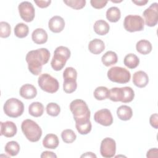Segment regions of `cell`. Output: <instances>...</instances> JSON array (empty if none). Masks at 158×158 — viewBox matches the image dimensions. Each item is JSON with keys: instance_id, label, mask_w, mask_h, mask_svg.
Wrapping results in <instances>:
<instances>
[{"instance_id": "obj_40", "label": "cell", "mask_w": 158, "mask_h": 158, "mask_svg": "<svg viewBox=\"0 0 158 158\" xmlns=\"http://www.w3.org/2000/svg\"><path fill=\"white\" fill-rule=\"evenodd\" d=\"M149 122L151 125L155 129L158 128V115L157 114H154L151 115L149 118Z\"/></svg>"}, {"instance_id": "obj_18", "label": "cell", "mask_w": 158, "mask_h": 158, "mask_svg": "<svg viewBox=\"0 0 158 158\" xmlns=\"http://www.w3.org/2000/svg\"><path fill=\"white\" fill-rule=\"evenodd\" d=\"M59 144V138L55 134H48L43 140V145L45 148L47 149H56L58 147Z\"/></svg>"}, {"instance_id": "obj_24", "label": "cell", "mask_w": 158, "mask_h": 158, "mask_svg": "<svg viewBox=\"0 0 158 158\" xmlns=\"http://www.w3.org/2000/svg\"><path fill=\"white\" fill-rule=\"evenodd\" d=\"M28 112L33 117H39L44 112V106L40 102H33L28 107Z\"/></svg>"}, {"instance_id": "obj_21", "label": "cell", "mask_w": 158, "mask_h": 158, "mask_svg": "<svg viewBox=\"0 0 158 158\" xmlns=\"http://www.w3.org/2000/svg\"><path fill=\"white\" fill-rule=\"evenodd\" d=\"M117 115L120 120L127 121L129 120L131 118L133 115V111L130 106L122 105L118 107L117 110Z\"/></svg>"}, {"instance_id": "obj_9", "label": "cell", "mask_w": 158, "mask_h": 158, "mask_svg": "<svg viewBox=\"0 0 158 158\" xmlns=\"http://www.w3.org/2000/svg\"><path fill=\"white\" fill-rule=\"evenodd\" d=\"M145 23L148 27H154L158 22V4L154 2L143 12Z\"/></svg>"}, {"instance_id": "obj_39", "label": "cell", "mask_w": 158, "mask_h": 158, "mask_svg": "<svg viewBox=\"0 0 158 158\" xmlns=\"http://www.w3.org/2000/svg\"><path fill=\"white\" fill-rule=\"evenodd\" d=\"M107 1L103 0H91L90 1V4L91 6L95 9H99L104 7L107 4Z\"/></svg>"}, {"instance_id": "obj_15", "label": "cell", "mask_w": 158, "mask_h": 158, "mask_svg": "<svg viewBox=\"0 0 158 158\" xmlns=\"http://www.w3.org/2000/svg\"><path fill=\"white\" fill-rule=\"evenodd\" d=\"M149 82V77L147 73L142 70L134 73L133 75V84L139 88L145 87Z\"/></svg>"}, {"instance_id": "obj_22", "label": "cell", "mask_w": 158, "mask_h": 158, "mask_svg": "<svg viewBox=\"0 0 158 158\" xmlns=\"http://www.w3.org/2000/svg\"><path fill=\"white\" fill-rule=\"evenodd\" d=\"M102 64L106 66L109 67L115 64L118 61V57L117 54L112 51H107L101 57Z\"/></svg>"}, {"instance_id": "obj_11", "label": "cell", "mask_w": 158, "mask_h": 158, "mask_svg": "<svg viewBox=\"0 0 158 158\" xmlns=\"http://www.w3.org/2000/svg\"><path fill=\"white\" fill-rule=\"evenodd\" d=\"M116 152V143L111 138H104L100 146V153L103 157L110 158L114 156Z\"/></svg>"}, {"instance_id": "obj_12", "label": "cell", "mask_w": 158, "mask_h": 158, "mask_svg": "<svg viewBox=\"0 0 158 158\" xmlns=\"http://www.w3.org/2000/svg\"><path fill=\"white\" fill-rule=\"evenodd\" d=\"M94 119L96 122L105 127L110 126L113 123L112 115L107 109H102L96 112Z\"/></svg>"}, {"instance_id": "obj_28", "label": "cell", "mask_w": 158, "mask_h": 158, "mask_svg": "<svg viewBox=\"0 0 158 158\" xmlns=\"http://www.w3.org/2000/svg\"><path fill=\"white\" fill-rule=\"evenodd\" d=\"M28 27L23 23H17L14 28V34L17 37L19 38L26 37L28 35Z\"/></svg>"}, {"instance_id": "obj_26", "label": "cell", "mask_w": 158, "mask_h": 158, "mask_svg": "<svg viewBox=\"0 0 158 158\" xmlns=\"http://www.w3.org/2000/svg\"><path fill=\"white\" fill-rule=\"evenodd\" d=\"M123 63L126 67L132 69L138 66L139 64V59L137 56L130 53L125 56L123 59Z\"/></svg>"}, {"instance_id": "obj_35", "label": "cell", "mask_w": 158, "mask_h": 158, "mask_svg": "<svg viewBox=\"0 0 158 158\" xmlns=\"http://www.w3.org/2000/svg\"><path fill=\"white\" fill-rule=\"evenodd\" d=\"M46 109L47 114L52 117L57 116L60 112V106L55 102H50L48 104Z\"/></svg>"}, {"instance_id": "obj_17", "label": "cell", "mask_w": 158, "mask_h": 158, "mask_svg": "<svg viewBox=\"0 0 158 158\" xmlns=\"http://www.w3.org/2000/svg\"><path fill=\"white\" fill-rule=\"evenodd\" d=\"M31 38L35 43L42 44L48 41V34L44 29L38 28L32 32Z\"/></svg>"}, {"instance_id": "obj_10", "label": "cell", "mask_w": 158, "mask_h": 158, "mask_svg": "<svg viewBox=\"0 0 158 158\" xmlns=\"http://www.w3.org/2000/svg\"><path fill=\"white\" fill-rule=\"evenodd\" d=\"M20 17L26 22L33 20L35 16V10L33 5L28 1H23L18 6Z\"/></svg>"}, {"instance_id": "obj_1", "label": "cell", "mask_w": 158, "mask_h": 158, "mask_svg": "<svg viewBox=\"0 0 158 158\" xmlns=\"http://www.w3.org/2000/svg\"><path fill=\"white\" fill-rule=\"evenodd\" d=\"M50 52L46 48H40L29 51L25 57L29 71L34 75H38L42 71L43 65L48 63Z\"/></svg>"}, {"instance_id": "obj_33", "label": "cell", "mask_w": 158, "mask_h": 158, "mask_svg": "<svg viewBox=\"0 0 158 158\" xmlns=\"http://www.w3.org/2000/svg\"><path fill=\"white\" fill-rule=\"evenodd\" d=\"M75 127L78 132L81 135H87L91 131L92 128L90 120L83 123H75Z\"/></svg>"}, {"instance_id": "obj_43", "label": "cell", "mask_w": 158, "mask_h": 158, "mask_svg": "<svg viewBox=\"0 0 158 158\" xmlns=\"http://www.w3.org/2000/svg\"><path fill=\"white\" fill-rule=\"evenodd\" d=\"M41 158H43V157H55L56 158L57 157V156L52 152L51 151H44L42 152L41 156H40Z\"/></svg>"}, {"instance_id": "obj_14", "label": "cell", "mask_w": 158, "mask_h": 158, "mask_svg": "<svg viewBox=\"0 0 158 158\" xmlns=\"http://www.w3.org/2000/svg\"><path fill=\"white\" fill-rule=\"evenodd\" d=\"M48 27L51 31L54 33H60L65 27V21L62 17L55 15L49 20Z\"/></svg>"}, {"instance_id": "obj_4", "label": "cell", "mask_w": 158, "mask_h": 158, "mask_svg": "<svg viewBox=\"0 0 158 158\" xmlns=\"http://www.w3.org/2000/svg\"><path fill=\"white\" fill-rule=\"evenodd\" d=\"M70 49L65 46H60L56 48L51 62L53 70L56 71L61 70L64 67L67 60L70 58Z\"/></svg>"}, {"instance_id": "obj_44", "label": "cell", "mask_w": 158, "mask_h": 158, "mask_svg": "<svg viewBox=\"0 0 158 158\" xmlns=\"http://www.w3.org/2000/svg\"><path fill=\"white\" fill-rule=\"evenodd\" d=\"M132 2L133 3H135V4H136L137 6H144L145 4H146L148 2V1H147V0H138V1L132 0Z\"/></svg>"}, {"instance_id": "obj_38", "label": "cell", "mask_w": 158, "mask_h": 158, "mask_svg": "<svg viewBox=\"0 0 158 158\" xmlns=\"http://www.w3.org/2000/svg\"><path fill=\"white\" fill-rule=\"evenodd\" d=\"M11 33V27L6 22H0V36L3 38H7Z\"/></svg>"}, {"instance_id": "obj_31", "label": "cell", "mask_w": 158, "mask_h": 158, "mask_svg": "<svg viewBox=\"0 0 158 158\" xmlns=\"http://www.w3.org/2000/svg\"><path fill=\"white\" fill-rule=\"evenodd\" d=\"M61 138L64 143H72L76 139L77 135L72 130L66 129L62 131Z\"/></svg>"}, {"instance_id": "obj_29", "label": "cell", "mask_w": 158, "mask_h": 158, "mask_svg": "<svg viewBox=\"0 0 158 158\" xmlns=\"http://www.w3.org/2000/svg\"><path fill=\"white\" fill-rule=\"evenodd\" d=\"M93 94L95 99L102 101L109 98V90L106 86H98L95 89Z\"/></svg>"}, {"instance_id": "obj_45", "label": "cell", "mask_w": 158, "mask_h": 158, "mask_svg": "<svg viewBox=\"0 0 158 158\" xmlns=\"http://www.w3.org/2000/svg\"><path fill=\"white\" fill-rule=\"evenodd\" d=\"M96 157V156L91 152H86L85 154L81 156V157Z\"/></svg>"}, {"instance_id": "obj_7", "label": "cell", "mask_w": 158, "mask_h": 158, "mask_svg": "<svg viewBox=\"0 0 158 158\" xmlns=\"http://www.w3.org/2000/svg\"><path fill=\"white\" fill-rule=\"evenodd\" d=\"M38 83L42 90L49 93H54L59 88L57 80L48 73L41 74L38 77Z\"/></svg>"}, {"instance_id": "obj_5", "label": "cell", "mask_w": 158, "mask_h": 158, "mask_svg": "<svg viewBox=\"0 0 158 158\" xmlns=\"http://www.w3.org/2000/svg\"><path fill=\"white\" fill-rule=\"evenodd\" d=\"M4 112L6 115L12 118H17L23 114L24 105L17 98H12L7 99L4 104Z\"/></svg>"}, {"instance_id": "obj_27", "label": "cell", "mask_w": 158, "mask_h": 158, "mask_svg": "<svg viewBox=\"0 0 158 158\" xmlns=\"http://www.w3.org/2000/svg\"><path fill=\"white\" fill-rule=\"evenodd\" d=\"M20 148V145L17 141H10L6 143L4 150L5 152L10 156H15L19 154Z\"/></svg>"}, {"instance_id": "obj_41", "label": "cell", "mask_w": 158, "mask_h": 158, "mask_svg": "<svg viewBox=\"0 0 158 158\" xmlns=\"http://www.w3.org/2000/svg\"><path fill=\"white\" fill-rule=\"evenodd\" d=\"M35 3L37 5L38 7H40V8H46L47 7H48L51 2V0H48V1H34Z\"/></svg>"}, {"instance_id": "obj_46", "label": "cell", "mask_w": 158, "mask_h": 158, "mask_svg": "<svg viewBox=\"0 0 158 158\" xmlns=\"http://www.w3.org/2000/svg\"><path fill=\"white\" fill-rule=\"evenodd\" d=\"M112 2H122V1H111Z\"/></svg>"}, {"instance_id": "obj_3", "label": "cell", "mask_w": 158, "mask_h": 158, "mask_svg": "<svg viewBox=\"0 0 158 158\" xmlns=\"http://www.w3.org/2000/svg\"><path fill=\"white\" fill-rule=\"evenodd\" d=\"M23 133L28 140L31 142H37L42 136V130L41 127L31 119L23 120L21 125Z\"/></svg>"}, {"instance_id": "obj_20", "label": "cell", "mask_w": 158, "mask_h": 158, "mask_svg": "<svg viewBox=\"0 0 158 158\" xmlns=\"http://www.w3.org/2000/svg\"><path fill=\"white\" fill-rule=\"evenodd\" d=\"M93 28L96 34L99 35H105L109 33L110 27L106 21L104 20H98L95 22Z\"/></svg>"}, {"instance_id": "obj_25", "label": "cell", "mask_w": 158, "mask_h": 158, "mask_svg": "<svg viewBox=\"0 0 158 158\" xmlns=\"http://www.w3.org/2000/svg\"><path fill=\"white\" fill-rule=\"evenodd\" d=\"M121 17V12L117 7H111L106 11V18L110 22H118Z\"/></svg>"}, {"instance_id": "obj_2", "label": "cell", "mask_w": 158, "mask_h": 158, "mask_svg": "<svg viewBox=\"0 0 158 158\" xmlns=\"http://www.w3.org/2000/svg\"><path fill=\"white\" fill-rule=\"evenodd\" d=\"M70 110L72 112L75 123H83L89 120L91 112L85 101L82 99H75L70 104Z\"/></svg>"}, {"instance_id": "obj_6", "label": "cell", "mask_w": 158, "mask_h": 158, "mask_svg": "<svg viewBox=\"0 0 158 158\" xmlns=\"http://www.w3.org/2000/svg\"><path fill=\"white\" fill-rule=\"evenodd\" d=\"M108 78L115 83H127L131 78L130 72L125 68L121 67H112L107 72Z\"/></svg>"}, {"instance_id": "obj_13", "label": "cell", "mask_w": 158, "mask_h": 158, "mask_svg": "<svg viewBox=\"0 0 158 158\" xmlns=\"http://www.w3.org/2000/svg\"><path fill=\"white\" fill-rule=\"evenodd\" d=\"M1 135H3L7 138L14 136L17 131L16 125L11 121L1 122Z\"/></svg>"}, {"instance_id": "obj_34", "label": "cell", "mask_w": 158, "mask_h": 158, "mask_svg": "<svg viewBox=\"0 0 158 158\" xmlns=\"http://www.w3.org/2000/svg\"><path fill=\"white\" fill-rule=\"evenodd\" d=\"M77 88V80H64L63 89L66 93H72L74 92Z\"/></svg>"}, {"instance_id": "obj_37", "label": "cell", "mask_w": 158, "mask_h": 158, "mask_svg": "<svg viewBox=\"0 0 158 158\" xmlns=\"http://www.w3.org/2000/svg\"><path fill=\"white\" fill-rule=\"evenodd\" d=\"M63 78L64 80H77V72L73 67H67L63 72Z\"/></svg>"}, {"instance_id": "obj_19", "label": "cell", "mask_w": 158, "mask_h": 158, "mask_svg": "<svg viewBox=\"0 0 158 158\" xmlns=\"http://www.w3.org/2000/svg\"><path fill=\"white\" fill-rule=\"evenodd\" d=\"M104 43L100 39L95 38L89 43L88 49L92 54H99L104 50Z\"/></svg>"}, {"instance_id": "obj_16", "label": "cell", "mask_w": 158, "mask_h": 158, "mask_svg": "<svg viewBox=\"0 0 158 158\" xmlns=\"http://www.w3.org/2000/svg\"><path fill=\"white\" fill-rule=\"evenodd\" d=\"M19 93L22 98L26 99H31L36 97L37 90L33 85L27 83L21 86Z\"/></svg>"}, {"instance_id": "obj_32", "label": "cell", "mask_w": 158, "mask_h": 158, "mask_svg": "<svg viewBox=\"0 0 158 158\" xmlns=\"http://www.w3.org/2000/svg\"><path fill=\"white\" fill-rule=\"evenodd\" d=\"M109 98L114 102L122 101V88H112L109 90Z\"/></svg>"}, {"instance_id": "obj_8", "label": "cell", "mask_w": 158, "mask_h": 158, "mask_svg": "<svg viewBox=\"0 0 158 158\" xmlns=\"http://www.w3.org/2000/svg\"><path fill=\"white\" fill-rule=\"evenodd\" d=\"M123 27L129 32L139 31L144 30V22L140 15H128L125 17Z\"/></svg>"}, {"instance_id": "obj_23", "label": "cell", "mask_w": 158, "mask_h": 158, "mask_svg": "<svg viewBox=\"0 0 158 158\" xmlns=\"http://www.w3.org/2000/svg\"><path fill=\"white\" fill-rule=\"evenodd\" d=\"M151 43L146 40H141L136 43V51L143 55H146L150 53L152 51Z\"/></svg>"}, {"instance_id": "obj_30", "label": "cell", "mask_w": 158, "mask_h": 158, "mask_svg": "<svg viewBox=\"0 0 158 158\" xmlns=\"http://www.w3.org/2000/svg\"><path fill=\"white\" fill-rule=\"evenodd\" d=\"M122 102L128 103L131 102L135 97V93L133 89L129 86L122 87Z\"/></svg>"}, {"instance_id": "obj_36", "label": "cell", "mask_w": 158, "mask_h": 158, "mask_svg": "<svg viewBox=\"0 0 158 158\" xmlns=\"http://www.w3.org/2000/svg\"><path fill=\"white\" fill-rule=\"evenodd\" d=\"M64 2L68 6L74 9H81L85 6V0H65Z\"/></svg>"}, {"instance_id": "obj_42", "label": "cell", "mask_w": 158, "mask_h": 158, "mask_svg": "<svg viewBox=\"0 0 158 158\" xmlns=\"http://www.w3.org/2000/svg\"><path fill=\"white\" fill-rule=\"evenodd\" d=\"M157 152H158L157 148L151 149L147 152L146 157H157Z\"/></svg>"}]
</instances>
